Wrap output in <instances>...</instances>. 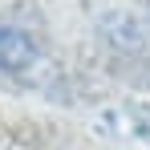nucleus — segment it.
I'll list each match as a JSON object with an SVG mask.
<instances>
[{
	"label": "nucleus",
	"mask_w": 150,
	"mask_h": 150,
	"mask_svg": "<svg viewBox=\"0 0 150 150\" xmlns=\"http://www.w3.org/2000/svg\"><path fill=\"white\" fill-rule=\"evenodd\" d=\"M101 37L110 41V49H118L122 57H130V53H138L142 45H146L142 21H138L134 12H122V8H114V12L101 16Z\"/></svg>",
	"instance_id": "2"
},
{
	"label": "nucleus",
	"mask_w": 150,
	"mask_h": 150,
	"mask_svg": "<svg viewBox=\"0 0 150 150\" xmlns=\"http://www.w3.org/2000/svg\"><path fill=\"white\" fill-rule=\"evenodd\" d=\"M37 37L28 28H16V25H0V73H28L37 65Z\"/></svg>",
	"instance_id": "1"
}]
</instances>
